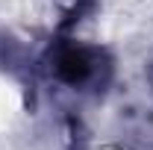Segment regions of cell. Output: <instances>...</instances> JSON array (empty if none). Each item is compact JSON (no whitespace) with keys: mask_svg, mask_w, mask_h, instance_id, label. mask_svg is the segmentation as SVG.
I'll return each mask as SVG.
<instances>
[{"mask_svg":"<svg viewBox=\"0 0 153 150\" xmlns=\"http://www.w3.org/2000/svg\"><path fill=\"white\" fill-rule=\"evenodd\" d=\"M56 74L59 79H65V82H71V85H79V82H85L88 76L94 74L97 68V50L91 47H82V44H62L56 50Z\"/></svg>","mask_w":153,"mask_h":150,"instance_id":"cell-1","label":"cell"}]
</instances>
